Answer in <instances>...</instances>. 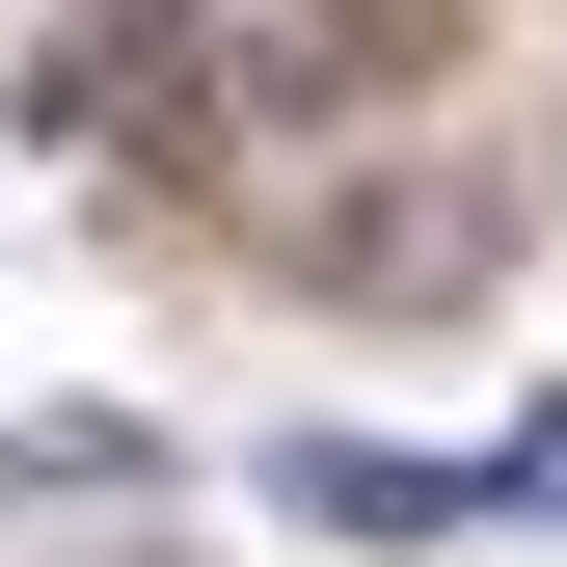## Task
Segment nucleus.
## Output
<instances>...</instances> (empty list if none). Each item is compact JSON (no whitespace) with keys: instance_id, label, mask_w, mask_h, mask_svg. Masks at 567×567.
<instances>
[{"instance_id":"f03ea898","label":"nucleus","mask_w":567,"mask_h":567,"mask_svg":"<svg viewBox=\"0 0 567 567\" xmlns=\"http://www.w3.org/2000/svg\"><path fill=\"white\" fill-rule=\"evenodd\" d=\"M298 298L324 324H486V298H514V217H486L460 163H379V189L298 217Z\"/></svg>"},{"instance_id":"20e7f679","label":"nucleus","mask_w":567,"mask_h":567,"mask_svg":"<svg viewBox=\"0 0 567 567\" xmlns=\"http://www.w3.org/2000/svg\"><path fill=\"white\" fill-rule=\"evenodd\" d=\"M486 514H567V405H540V433H514V460H486Z\"/></svg>"},{"instance_id":"7ed1b4c3","label":"nucleus","mask_w":567,"mask_h":567,"mask_svg":"<svg viewBox=\"0 0 567 567\" xmlns=\"http://www.w3.org/2000/svg\"><path fill=\"white\" fill-rule=\"evenodd\" d=\"M270 514L298 540H460L486 460H405V433H270Z\"/></svg>"},{"instance_id":"f257e3e1","label":"nucleus","mask_w":567,"mask_h":567,"mask_svg":"<svg viewBox=\"0 0 567 567\" xmlns=\"http://www.w3.org/2000/svg\"><path fill=\"white\" fill-rule=\"evenodd\" d=\"M433 82V0H109V82H54V135H351Z\"/></svg>"}]
</instances>
